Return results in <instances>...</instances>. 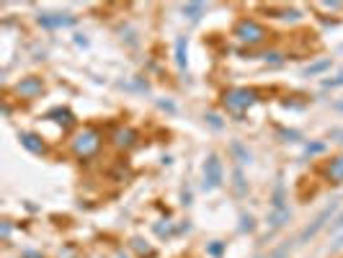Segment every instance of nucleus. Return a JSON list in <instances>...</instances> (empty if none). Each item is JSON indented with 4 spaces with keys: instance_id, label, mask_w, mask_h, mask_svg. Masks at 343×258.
Masks as SVG:
<instances>
[{
    "instance_id": "obj_1",
    "label": "nucleus",
    "mask_w": 343,
    "mask_h": 258,
    "mask_svg": "<svg viewBox=\"0 0 343 258\" xmlns=\"http://www.w3.org/2000/svg\"><path fill=\"white\" fill-rule=\"evenodd\" d=\"M98 147H101V134H98L96 129H83V132H78L75 140H72V152H75L78 158H90Z\"/></svg>"
},
{
    "instance_id": "obj_2",
    "label": "nucleus",
    "mask_w": 343,
    "mask_h": 258,
    "mask_svg": "<svg viewBox=\"0 0 343 258\" xmlns=\"http://www.w3.org/2000/svg\"><path fill=\"white\" fill-rule=\"evenodd\" d=\"M235 36H238L242 44H248V47H256V44H261L266 39V29L258 21H253V18H242V21L235 26Z\"/></svg>"
},
{
    "instance_id": "obj_3",
    "label": "nucleus",
    "mask_w": 343,
    "mask_h": 258,
    "mask_svg": "<svg viewBox=\"0 0 343 258\" xmlns=\"http://www.w3.org/2000/svg\"><path fill=\"white\" fill-rule=\"evenodd\" d=\"M222 104H224V108H227V111L242 114L245 108H250L253 104H256V93H253V90H248V88H232V90H227V93H224Z\"/></svg>"
},
{
    "instance_id": "obj_4",
    "label": "nucleus",
    "mask_w": 343,
    "mask_h": 258,
    "mask_svg": "<svg viewBox=\"0 0 343 258\" xmlns=\"http://www.w3.org/2000/svg\"><path fill=\"white\" fill-rule=\"evenodd\" d=\"M336 209H338V204H336V201H330V204H328V207H325V209L320 212V215H318V219H315V222H312L310 227H304L302 233H300V237H297V243H307L310 237H315V235H318L320 230H323L325 225H328V219H330L333 215H336Z\"/></svg>"
},
{
    "instance_id": "obj_5",
    "label": "nucleus",
    "mask_w": 343,
    "mask_h": 258,
    "mask_svg": "<svg viewBox=\"0 0 343 258\" xmlns=\"http://www.w3.org/2000/svg\"><path fill=\"white\" fill-rule=\"evenodd\" d=\"M222 186V160L217 155H209L204 163V189H217Z\"/></svg>"
},
{
    "instance_id": "obj_6",
    "label": "nucleus",
    "mask_w": 343,
    "mask_h": 258,
    "mask_svg": "<svg viewBox=\"0 0 343 258\" xmlns=\"http://www.w3.org/2000/svg\"><path fill=\"white\" fill-rule=\"evenodd\" d=\"M13 90H16L18 96H23V98H34V96H39L41 90H44V83H41V78L29 75V78H21V80H18Z\"/></svg>"
},
{
    "instance_id": "obj_7",
    "label": "nucleus",
    "mask_w": 343,
    "mask_h": 258,
    "mask_svg": "<svg viewBox=\"0 0 343 258\" xmlns=\"http://www.w3.org/2000/svg\"><path fill=\"white\" fill-rule=\"evenodd\" d=\"M44 29H65V26H75V16L67 13H39L36 18Z\"/></svg>"
},
{
    "instance_id": "obj_8",
    "label": "nucleus",
    "mask_w": 343,
    "mask_h": 258,
    "mask_svg": "<svg viewBox=\"0 0 343 258\" xmlns=\"http://www.w3.org/2000/svg\"><path fill=\"white\" fill-rule=\"evenodd\" d=\"M18 140H21V145H23L29 152H34V155H44V152H47L44 142H41L36 134H31V132H21V134H18Z\"/></svg>"
},
{
    "instance_id": "obj_9",
    "label": "nucleus",
    "mask_w": 343,
    "mask_h": 258,
    "mask_svg": "<svg viewBox=\"0 0 343 258\" xmlns=\"http://www.w3.org/2000/svg\"><path fill=\"white\" fill-rule=\"evenodd\" d=\"M134 142H137V134H134V129H116L114 132V145L116 147H132Z\"/></svg>"
},
{
    "instance_id": "obj_10",
    "label": "nucleus",
    "mask_w": 343,
    "mask_h": 258,
    "mask_svg": "<svg viewBox=\"0 0 343 258\" xmlns=\"http://www.w3.org/2000/svg\"><path fill=\"white\" fill-rule=\"evenodd\" d=\"M289 217H292V212H289V207H284V209H274V215L268 217V225H271V230L284 227V225L289 222Z\"/></svg>"
},
{
    "instance_id": "obj_11",
    "label": "nucleus",
    "mask_w": 343,
    "mask_h": 258,
    "mask_svg": "<svg viewBox=\"0 0 343 258\" xmlns=\"http://www.w3.org/2000/svg\"><path fill=\"white\" fill-rule=\"evenodd\" d=\"M49 119H54V122L62 124L65 129H70L72 124H75V116H72L67 108H54V111H49Z\"/></svg>"
},
{
    "instance_id": "obj_12",
    "label": "nucleus",
    "mask_w": 343,
    "mask_h": 258,
    "mask_svg": "<svg viewBox=\"0 0 343 258\" xmlns=\"http://www.w3.org/2000/svg\"><path fill=\"white\" fill-rule=\"evenodd\" d=\"M176 62H178V70L183 72L186 64H188V60H186V36H178L176 39Z\"/></svg>"
},
{
    "instance_id": "obj_13",
    "label": "nucleus",
    "mask_w": 343,
    "mask_h": 258,
    "mask_svg": "<svg viewBox=\"0 0 343 258\" xmlns=\"http://www.w3.org/2000/svg\"><path fill=\"white\" fill-rule=\"evenodd\" d=\"M328 178L336 181V183H343V155L328 165Z\"/></svg>"
},
{
    "instance_id": "obj_14",
    "label": "nucleus",
    "mask_w": 343,
    "mask_h": 258,
    "mask_svg": "<svg viewBox=\"0 0 343 258\" xmlns=\"http://www.w3.org/2000/svg\"><path fill=\"white\" fill-rule=\"evenodd\" d=\"M181 11H183L186 18H191V21H199V18L204 16V5H202V3H186L183 8H181Z\"/></svg>"
},
{
    "instance_id": "obj_15",
    "label": "nucleus",
    "mask_w": 343,
    "mask_h": 258,
    "mask_svg": "<svg viewBox=\"0 0 343 258\" xmlns=\"http://www.w3.org/2000/svg\"><path fill=\"white\" fill-rule=\"evenodd\" d=\"M271 204H274V209H284L286 204H284V181L279 178L276 181V189H274V201H271Z\"/></svg>"
},
{
    "instance_id": "obj_16",
    "label": "nucleus",
    "mask_w": 343,
    "mask_h": 258,
    "mask_svg": "<svg viewBox=\"0 0 343 258\" xmlns=\"http://www.w3.org/2000/svg\"><path fill=\"white\" fill-rule=\"evenodd\" d=\"M330 67V60H320V62H315V64H310V67H304V75L310 78V75H320V72H325Z\"/></svg>"
},
{
    "instance_id": "obj_17",
    "label": "nucleus",
    "mask_w": 343,
    "mask_h": 258,
    "mask_svg": "<svg viewBox=\"0 0 343 258\" xmlns=\"http://www.w3.org/2000/svg\"><path fill=\"white\" fill-rule=\"evenodd\" d=\"M232 152H235V158H238V163H250V152L240 142H232Z\"/></svg>"
},
{
    "instance_id": "obj_18",
    "label": "nucleus",
    "mask_w": 343,
    "mask_h": 258,
    "mask_svg": "<svg viewBox=\"0 0 343 258\" xmlns=\"http://www.w3.org/2000/svg\"><path fill=\"white\" fill-rule=\"evenodd\" d=\"M132 245H134V251H137V253H142V256H150V253H152V248H150L147 243H144V240H140V237H134V240H132Z\"/></svg>"
},
{
    "instance_id": "obj_19",
    "label": "nucleus",
    "mask_w": 343,
    "mask_h": 258,
    "mask_svg": "<svg viewBox=\"0 0 343 258\" xmlns=\"http://www.w3.org/2000/svg\"><path fill=\"white\" fill-rule=\"evenodd\" d=\"M341 86H343V72L338 78H325L323 80V88H341Z\"/></svg>"
},
{
    "instance_id": "obj_20",
    "label": "nucleus",
    "mask_w": 343,
    "mask_h": 258,
    "mask_svg": "<svg viewBox=\"0 0 343 258\" xmlns=\"http://www.w3.org/2000/svg\"><path fill=\"white\" fill-rule=\"evenodd\" d=\"M279 134H282L286 142H297V140H300V132H294V129H279Z\"/></svg>"
},
{
    "instance_id": "obj_21",
    "label": "nucleus",
    "mask_w": 343,
    "mask_h": 258,
    "mask_svg": "<svg viewBox=\"0 0 343 258\" xmlns=\"http://www.w3.org/2000/svg\"><path fill=\"white\" fill-rule=\"evenodd\" d=\"M261 57H263L266 62H271V64H282V54L279 52H263Z\"/></svg>"
},
{
    "instance_id": "obj_22",
    "label": "nucleus",
    "mask_w": 343,
    "mask_h": 258,
    "mask_svg": "<svg viewBox=\"0 0 343 258\" xmlns=\"http://www.w3.org/2000/svg\"><path fill=\"white\" fill-rule=\"evenodd\" d=\"M323 150H325V145H323V142H310V145L304 147V152H307V155H318V152H323Z\"/></svg>"
},
{
    "instance_id": "obj_23",
    "label": "nucleus",
    "mask_w": 343,
    "mask_h": 258,
    "mask_svg": "<svg viewBox=\"0 0 343 258\" xmlns=\"http://www.w3.org/2000/svg\"><path fill=\"white\" fill-rule=\"evenodd\" d=\"M235 189H238V194L245 191V183H242V173H240V168L235 171Z\"/></svg>"
},
{
    "instance_id": "obj_24",
    "label": "nucleus",
    "mask_w": 343,
    "mask_h": 258,
    "mask_svg": "<svg viewBox=\"0 0 343 258\" xmlns=\"http://www.w3.org/2000/svg\"><path fill=\"white\" fill-rule=\"evenodd\" d=\"M240 230H242V233H245V230H248V233H250V230H253V217H248V215H242L240 217Z\"/></svg>"
},
{
    "instance_id": "obj_25",
    "label": "nucleus",
    "mask_w": 343,
    "mask_h": 258,
    "mask_svg": "<svg viewBox=\"0 0 343 258\" xmlns=\"http://www.w3.org/2000/svg\"><path fill=\"white\" fill-rule=\"evenodd\" d=\"M286 253H289V243H286V245H282V248H276V251L271 253L268 258H286Z\"/></svg>"
},
{
    "instance_id": "obj_26",
    "label": "nucleus",
    "mask_w": 343,
    "mask_h": 258,
    "mask_svg": "<svg viewBox=\"0 0 343 258\" xmlns=\"http://www.w3.org/2000/svg\"><path fill=\"white\" fill-rule=\"evenodd\" d=\"M206 122H209L214 129H222V122H220V116H217V114H206Z\"/></svg>"
},
{
    "instance_id": "obj_27",
    "label": "nucleus",
    "mask_w": 343,
    "mask_h": 258,
    "mask_svg": "<svg viewBox=\"0 0 343 258\" xmlns=\"http://www.w3.org/2000/svg\"><path fill=\"white\" fill-rule=\"evenodd\" d=\"M155 233H158V235H170V233H173V227H170L168 222H165V225H155Z\"/></svg>"
},
{
    "instance_id": "obj_28",
    "label": "nucleus",
    "mask_w": 343,
    "mask_h": 258,
    "mask_svg": "<svg viewBox=\"0 0 343 258\" xmlns=\"http://www.w3.org/2000/svg\"><path fill=\"white\" fill-rule=\"evenodd\" d=\"M75 44H78V47H88V39L83 34H75Z\"/></svg>"
},
{
    "instance_id": "obj_29",
    "label": "nucleus",
    "mask_w": 343,
    "mask_h": 258,
    "mask_svg": "<svg viewBox=\"0 0 343 258\" xmlns=\"http://www.w3.org/2000/svg\"><path fill=\"white\" fill-rule=\"evenodd\" d=\"M0 233H3V240H8V235H11V225L3 222V227H0Z\"/></svg>"
},
{
    "instance_id": "obj_30",
    "label": "nucleus",
    "mask_w": 343,
    "mask_h": 258,
    "mask_svg": "<svg viewBox=\"0 0 343 258\" xmlns=\"http://www.w3.org/2000/svg\"><path fill=\"white\" fill-rule=\"evenodd\" d=\"M330 137H338V142L343 145V129H330Z\"/></svg>"
},
{
    "instance_id": "obj_31",
    "label": "nucleus",
    "mask_w": 343,
    "mask_h": 258,
    "mask_svg": "<svg viewBox=\"0 0 343 258\" xmlns=\"http://www.w3.org/2000/svg\"><path fill=\"white\" fill-rule=\"evenodd\" d=\"M209 253H212V256H220V253H222V245H220V243H214V245L209 248Z\"/></svg>"
},
{
    "instance_id": "obj_32",
    "label": "nucleus",
    "mask_w": 343,
    "mask_h": 258,
    "mask_svg": "<svg viewBox=\"0 0 343 258\" xmlns=\"http://www.w3.org/2000/svg\"><path fill=\"white\" fill-rule=\"evenodd\" d=\"M320 8H330V11H336V8H341V3H318Z\"/></svg>"
},
{
    "instance_id": "obj_33",
    "label": "nucleus",
    "mask_w": 343,
    "mask_h": 258,
    "mask_svg": "<svg viewBox=\"0 0 343 258\" xmlns=\"http://www.w3.org/2000/svg\"><path fill=\"white\" fill-rule=\"evenodd\" d=\"M160 108H168V111H173V104H165V101H158Z\"/></svg>"
},
{
    "instance_id": "obj_34",
    "label": "nucleus",
    "mask_w": 343,
    "mask_h": 258,
    "mask_svg": "<svg viewBox=\"0 0 343 258\" xmlns=\"http://www.w3.org/2000/svg\"><path fill=\"white\" fill-rule=\"evenodd\" d=\"M341 227H343V215L336 219V222H333V230H341Z\"/></svg>"
},
{
    "instance_id": "obj_35",
    "label": "nucleus",
    "mask_w": 343,
    "mask_h": 258,
    "mask_svg": "<svg viewBox=\"0 0 343 258\" xmlns=\"http://www.w3.org/2000/svg\"><path fill=\"white\" fill-rule=\"evenodd\" d=\"M336 108H338V111H343V101H338V104H336Z\"/></svg>"
}]
</instances>
